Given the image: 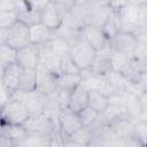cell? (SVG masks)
I'll list each match as a JSON object with an SVG mask.
<instances>
[{"instance_id": "26", "label": "cell", "mask_w": 147, "mask_h": 147, "mask_svg": "<svg viewBox=\"0 0 147 147\" xmlns=\"http://www.w3.org/2000/svg\"><path fill=\"white\" fill-rule=\"evenodd\" d=\"M69 138L72 139L74 141L78 142V144H82V145H84V146H88L90 142H91L92 139H93L92 130H91V127L82 126V127L78 129L76 132H74Z\"/></svg>"}, {"instance_id": "5", "label": "cell", "mask_w": 147, "mask_h": 147, "mask_svg": "<svg viewBox=\"0 0 147 147\" xmlns=\"http://www.w3.org/2000/svg\"><path fill=\"white\" fill-rule=\"evenodd\" d=\"M110 44L113 48L118 53L124 54L126 56H132L136 54L139 47V37L134 32L121 30L111 39Z\"/></svg>"}, {"instance_id": "32", "label": "cell", "mask_w": 147, "mask_h": 147, "mask_svg": "<svg viewBox=\"0 0 147 147\" xmlns=\"http://www.w3.org/2000/svg\"><path fill=\"white\" fill-rule=\"evenodd\" d=\"M17 22L16 11H0V30H7Z\"/></svg>"}, {"instance_id": "13", "label": "cell", "mask_w": 147, "mask_h": 147, "mask_svg": "<svg viewBox=\"0 0 147 147\" xmlns=\"http://www.w3.org/2000/svg\"><path fill=\"white\" fill-rule=\"evenodd\" d=\"M41 23L54 32H56L63 24V16L53 6L52 1H48L41 10Z\"/></svg>"}, {"instance_id": "37", "label": "cell", "mask_w": 147, "mask_h": 147, "mask_svg": "<svg viewBox=\"0 0 147 147\" xmlns=\"http://www.w3.org/2000/svg\"><path fill=\"white\" fill-rule=\"evenodd\" d=\"M87 147H108L106 142H102V141H99V140H92L90 142V145Z\"/></svg>"}, {"instance_id": "27", "label": "cell", "mask_w": 147, "mask_h": 147, "mask_svg": "<svg viewBox=\"0 0 147 147\" xmlns=\"http://www.w3.org/2000/svg\"><path fill=\"white\" fill-rule=\"evenodd\" d=\"M60 75H82V71L75 64L70 55H65L61 57L60 62Z\"/></svg>"}, {"instance_id": "20", "label": "cell", "mask_w": 147, "mask_h": 147, "mask_svg": "<svg viewBox=\"0 0 147 147\" xmlns=\"http://www.w3.org/2000/svg\"><path fill=\"white\" fill-rule=\"evenodd\" d=\"M15 147H49V134L29 133L20 142L15 144Z\"/></svg>"}, {"instance_id": "19", "label": "cell", "mask_w": 147, "mask_h": 147, "mask_svg": "<svg viewBox=\"0 0 147 147\" xmlns=\"http://www.w3.org/2000/svg\"><path fill=\"white\" fill-rule=\"evenodd\" d=\"M0 134L11 139L15 144H17V142L22 141L28 136V131L23 125L1 123V133Z\"/></svg>"}, {"instance_id": "11", "label": "cell", "mask_w": 147, "mask_h": 147, "mask_svg": "<svg viewBox=\"0 0 147 147\" xmlns=\"http://www.w3.org/2000/svg\"><path fill=\"white\" fill-rule=\"evenodd\" d=\"M37 91L49 95L57 90L56 75L48 71L42 65H39L37 69Z\"/></svg>"}, {"instance_id": "4", "label": "cell", "mask_w": 147, "mask_h": 147, "mask_svg": "<svg viewBox=\"0 0 147 147\" xmlns=\"http://www.w3.org/2000/svg\"><path fill=\"white\" fill-rule=\"evenodd\" d=\"M29 117L30 114L28 109L20 100L11 99L8 103L1 107V123L24 125Z\"/></svg>"}, {"instance_id": "22", "label": "cell", "mask_w": 147, "mask_h": 147, "mask_svg": "<svg viewBox=\"0 0 147 147\" xmlns=\"http://www.w3.org/2000/svg\"><path fill=\"white\" fill-rule=\"evenodd\" d=\"M109 105H110V101H109L108 96H106L105 94L100 93L96 90H90L88 107H91L92 109H94L96 113H99L101 115L108 108Z\"/></svg>"}, {"instance_id": "3", "label": "cell", "mask_w": 147, "mask_h": 147, "mask_svg": "<svg viewBox=\"0 0 147 147\" xmlns=\"http://www.w3.org/2000/svg\"><path fill=\"white\" fill-rule=\"evenodd\" d=\"M13 99L20 100L24 103L25 108L28 109L30 116H37L46 113L48 96L39 91H32V92H22V91H15L13 94Z\"/></svg>"}, {"instance_id": "35", "label": "cell", "mask_w": 147, "mask_h": 147, "mask_svg": "<svg viewBox=\"0 0 147 147\" xmlns=\"http://www.w3.org/2000/svg\"><path fill=\"white\" fill-rule=\"evenodd\" d=\"M0 147H15V142L11 139L0 134Z\"/></svg>"}, {"instance_id": "9", "label": "cell", "mask_w": 147, "mask_h": 147, "mask_svg": "<svg viewBox=\"0 0 147 147\" xmlns=\"http://www.w3.org/2000/svg\"><path fill=\"white\" fill-rule=\"evenodd\" d=\"M80 34L96 52L103 49L106 46L110 44V40L105 34L102 28H98L93 25H84L80 29Z\"/></svg>"}, {"instance_id": "2", "label": "cell", "mask_w": 147, "mask_h": 147, "mask_svg": "<svg viewBox=\"0 0 147 147\" xmlns=\"http://www.w3.org/2000/svg\"><path fill=\"white\" fill-rule=\"evenodd\" d=\"M0 44H6L16 51L31 45L30 28L17 21L11 28L0 30Z\"/></svg>"}, {"instance_id": "21", "label": "cell", "mask_w": 147, "mask_h": 147, "mask_svg": "<svg viewBox=\"0 0 147 147\" xmlns=\"http://www.w3.org/2000/svg\"><path fill=\"white\" fill-rule=\"evenodd\" d=\"M37 88V70L22 69L18 91L22 92H32Z\"/></svg>"}, {"instance_id": "15", "label": "cell", "mask_w": 147, "mask_h": 147, "mask_svg": "<svg viewBox=\"0 0 147 147\" xmlns=\"http://www.w3.org/2000/svg\"><path fill=\"white\" fill-rule=\"evenodd\" d=\"M21 72H22V68L16 63L1 70V85L6 86L13 92L17 91L20 86Z\"/></svg>"}, {"instance_id": "25", "label": "cell", "mask_w": 147, "mask_h": 147, "mask_svg": "<svg viewBox=\"0 0 147 147\" xmlns=\"http://www.w3.org/2000/svg\"><path fill=\"white\" fill-rule=\"evenodd\" d=\"M83 82L82 75H59L56 76V83L59 88L72 91Z\"/></svg>"}, {"instance_id": "33", "label": "cell", "mask_w": 147, "mask_h": 147, "mask_svg": "<svg viewBox=\"0 0 147 147\" xmlns=\"http://www.w3.org/2000/svg\"><path fill=\"white\" fill-rule=\"evenodd\" d=\"M53 6L57 9V11L64 16L67 15L68 13H70L72 10V8L75 7L76 2L75 1H63V0H60V1H52Z\"/></svg>"}, {"instance_id": "23", "label": "cell", "mask_w": 147, "mask_h": 147, "mask_svg": "<svg viewBox=\"0 0 147 147\" xmlns=\"http://www.w3.org/2000/svg\"><path fill=\"white\" fill-rule=\"evenodd\" d=\"M47 45H48L49 49H51L57 57H60V59L63 57V56H65V55H68V54L70 53V47H71V45H70L65 39L59 37V36H54V37L49 40V42H48Z\"/></svg>"}, {"instance_id": "6", "label": "cell", "mask_w": 147, "mask_h": 147, "mask_svg": "<svg viewBox=\"0 0 147 147\" xmlns=\"http://www.w3.org/2000/svg\"><path fill=\"white\" fill-rule=\"evenodd\" d=\"M110 13L111 6L108 2H88L84 25L103 28Z\"/></svg>"}, {"instance_id": "18", "label": "cell", "mask_w": 147, "mask_h": 147, "mask_svg": "<svg viewBox=\"0 0 147 147\" xmlns=\"http://www.w3.org/2000/svg\"><path fill=\"white\" fill-rule=\"evenodd\" d=\"M124 108H125V111L130 118H132L133 121L139 119V116L142 114V108H141L138 94L129 91L126 93V100H125Z\"/></svg>"}, {"instance_id": "24", "label": "cell", "mask_w": 147, "mask_h": 147, "mask_svg": "<svg viewBox=\"0 0 147 147\" xmlns=\"http://www.w3.org/2000/svg\"><path fill=\"white\" fill-rule=\"evenodd\" d=\"M17 51L6 44H0V64L1 70L16 63Z\"/></svg>"}, {"instance_id": "7", "label": "cell", "mask_w": 147, "mask_h": 147, "mask_svg": "<svg viewBox=\"0 0 147 147\" xmlns=\"http://www.w3.org/2000/svg\"><path fill=\"white\" fill-rule=\"evenodd\" d=\"M16 64H18L22 69L37 70L40 64L39 46L31 44L22 49H18L16 55Z\"/></svg>"}, {"instance_id": "36", "label": "cell", "mask_w": 147, "mask_h": 147, "mask_svg": "<svg viewBox=\"0 0 147 147\" xmlns=\"http://www.w3.org/2000/svg\"><path fill=\"white\" fill-rule=\"evenodd\" d=\"M64 147H87V146H84L82 144H78L76 141H74L72 139H70L69 137L65 138V142H64Z\"/></svg>"}, {"instance_id": "39", "label": "cell", "mask_w": 147, "mask_h": 147, "mask_svg": "<svg viewBox=\"0 0 147 147\" xmlns=\"http://www.w3.org/2000/svg\"><path fill=\"white\" fill-rule=\"evenodd\" d=\"M145 147H147V146H145Z\"/></svg>"}, {"instance_id": "14", "label": "cell", "mask_w": 147, "mask_h": 147, "mask_svg": "<svg viewBox=\"0 0 147 147\" xmlns=\"http://www.w3.org/2000/svg\"><path fill=\"white\" fill-rule=\"evenodd\" d=\"M39 55H40V64L46 68L52 74L59 76L60 75V62L61 59L57 57L48 47V45L39 46Z\"/></svg>"}, {"instance_id": "17", "label": "cell", "mask_w": 147, "mask_h": 147, "mask_svg": "<svg viewBox=\"0 0 147 147\" xmlns=\"http://www.w3.org/2000/svg\"><path fill=\"white\" fill-rule=\"evenodd\" d=\"M125 116H127V114H126L125 108L123 106L110 103L108 106V108L100 115L99 121L101 123H105V124H113Z\"/></svg>"}, {"instance_id": "8", "label": "cell", "mask_w": 147, "mask_h": 147, "mask_svg": "<svg viewBox=\"0 0 147 147\" xmlns=\"http://www.w3.org/2000/svg\"><path fill=\"white\" fill-rule=\"evenodd\" d=\"M59 122L52 119L47 114H41L37 116H30L29 119L23 125L29 133H38V134H49Z\"/></svg>"}, {"instance_id": "30", "label": "cell", "mask_w": 147, "mask_h": 147, "mask_svg": "<svg viewBox=\"0 0 147 147\" xmlns=\"http://www.w3.org/2000/svg\"><path fill=\"white\" fill-rule=\"evenodd\" d=\"M65 136L62 133L59 122L53 127L52 132L49 133V147H64L65 142Z\"/></svg>"}, {"instance_id": "12", "label": "cell", "mask_w": 147, "mask_h": 147, "mask_svg": "<svg viewBox=\"0 0 147 147\" xmlns=\"http://www.w3.org/2000/svg\"><path fill=\"white\" fill-rule=\"evenodd\" d=\"M88 94L90 90L85 85L84 82H82L78 86H76L70 95V102H69V109H71L75 113H80L84 108L88 106Z\"/></svg>"}, {"instance_id": "28", "label": "cell", "mask_w": 147, "mask_h": 147, "mask_svg": "<svg viewBox=\"0 0 147 147\" xmlns=\"http://www.w3.org/2000/svg\"><path fill=\"white\" fill-rule=\"evenodd\" d=\"M78 115L80 117V121L83 123V126H87V127L92 126L99 119V117H100V114L96 113L94 109H92L88 106L86 108H84L80 113H78Z\"/></svg>"}, {"instance_id": "34", "label": "cell", "mask_w": 147, "mask_h": 147, "mask_svg": "<svg viewBox=\"0 0 147 147\" xmlns=\"http://www.w3.org/2000/svg\"><path fill=\"white\" fill-rule=\"evenodd\" d=\"M16 10V1L2 0L0 2V11H14Z\"/></svg>"}, {"instance_id": "38", "label": "cell", "mask_w": 147, "mask_h": 147, "mask_svg": "<svg viewBox=\"0 0 147 147\" xmlns=\"http://www.w3.org/2000/svg\"><path fill=\"white\" fill-rule=\"evenodd\" d=\"M144 72L147 75V60H146V62H145V64H144Z\"/></svg>"}, {"instance_id": "10", "label": "cell", "mask_w": 147, "mask_h": 147, "mask_svg": "<svg viewBox=\"0 0 147 147\" xmlns=\"http://www.w3.org/2000/svg\"><path fill=\"white\" fill-rule=\"evenodd\" d=\"M59 125L62 133L65 137H70L74 132L83 126V123L79 115L68 108L59 113Z\"/></svg>"}, {"instance_id": "31", "label": "cell", "mask_w": 147, "mask_h": 147, "mask_svg": "<svg viewBox=\"0 0 147 147\" xmlns=\"http://www.w3.org/2000/svg\"><path fill=\"white\" fill-rule=\"evenodd\" d=\"M71 92H72V91H68V90L59 88V87H57V90L54 92L55 99H56V102H57V106H59L60 111L69 108V102H70Z\"/></svg>"}, {"instance_id": "1", "label": "cell", "mask_w": 147, "mask_h": 147, "mask_svg": "<svg viewBox=\"0 0 147 147\" xmlns=\"http://www.w3.org/2000/svg\"><path fill=\"white\" fill-rule=\"evenodd\" d=\"M70 57L82 72L90 71L96 57V51L80 36L70 47Z\"/></svg>"}, {"instance_id": "29", "label": "cell", "mask_w": 147, "mask_h": 147, "mask_svg": "<svg viewBox=\"0 0 147 147\" xmlns=\"http://www.w3.org/2000/svg\"><path fill=\"white\" fill-rule=\"evenodd\" d=\"M134 137L145 147L147 146V119H137L133 126Z\"/></svg>"}, {"instance_id": "16", "label": "cell", "mask_w": 147, "mask_h": 147, "mask_svg": "<svg viewBox=\"0 0 147 147\" xmlns=\"http://www.w3.org/2000/svg\"><path fill=\"white\" fill-rule=\"evenodd\" d=\"M55 36V32L48 29L41 22L30 26V39L32 45L41 46L49 42V40Z\"/></svg>"}]
</instances>
